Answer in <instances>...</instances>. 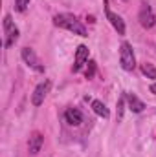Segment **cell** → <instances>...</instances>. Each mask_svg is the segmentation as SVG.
<instances>
[{"mask_svg":"<svg viewBox=\"0 0 156 157\" xmlns=\"http://www.w3.org/2000/svg\"><path fill=\"white\" fill-rule=\"evenodd\" d=\"M105 15H107V20L112 24V28L117 31V35H125V22L119 15L112 13V9L109 7V2H105Z\"/></svg>","mask_w":156,"mask_h":157,"instance_id":"obj_7","label":"cell"},{"mask_svg":"<svg viewBox=\"0 0 156 157\" xmlns=\"http://www.w3.org/2000/svg\"><path fill=\"white\" fill-rule=\"evenodd\" d=\"M50 90H51V80H42L39 86L33 90V93H31V102H33V106H40L42 102H44V99H46V95L50 93Z\"/></svg>","mask_w":156,"mask_h":157,"instance_id":"obj_6","label":"cell"},{"mask_svg":"<svg viewBox=\"0 0 156 157\" xmlns=\"http://www.w3.org/2000/svg\"><path fill=\"white\" fill-rule=\"evenodd\" d=\"M30 2L31 0H15V11H18V13L26 11V7L30 6Z\"/></svg>","mask_w":156,"mask_h":157,"instance_id":"obj_15","label":"cell"},{"mask_svg":"<svg viewBox=\"0 0 156 157\" xmlns=\"http://www.w3.org/2000/svg\"><path fill=\"white\" fill-rule=\"evenodd\" d=\"M53 24L61 29H66L74 35H79V37H88V31L84 28V24L77 20V17L70 15V13H59L53 17Z\"/></svg>","mask_w":156,"mask_h":157,"instance_id":"obj_1","label":"cell"},{"mask_svg":"<svg viewBox=\"0 0 156 157\" xmlns=\"http://www.w3.org/2000/svg\"><path fill=\"white\" fill-rule=\"evenodd\" d=\"M138 20H140V24H142L145 29H151V28L156 26V15H154V11H153V7H151L147 2H142V4H140Z\"/></svg>","mask_w":156,"mask_h":157,"instance_id":"obj_4","label":"cell"},{"mask_svg":"<svg viewBox=\"0 0 156 157\" xmlns=\"http://www.w3.org/2000/svg\"><path fill=\"white\" fill-rule=\"evenodd\" d=\"M42 144H44V135H42L40 132H33V133L30 135V141H28V150H30V154H31V155H37L40 152V148H42Z\"/></svg>","mask_w":156,"mask_h":157,"instance_id":"obj_9","label":"cell"},{"mask_svg":"<svg viewBox=\"0 0 156 157\" xmlns=\"http://www.w3.org/2000/svg\"><path fill=\"white\" fill-rule=\"evenodd\" d=\"M125 95L123 97H119V101H117V119H121L123 117V106H125Z\"/></svg>","mask_w":156,"mask_h":157,"instance_id":"obj_16","label":"cell"},{"mask_svg":"<svg viewBox=\"0 0 156 157\" xmlns=\"http://www.w3.org/2000/svg\"><path fill=\"white\" fill-rule=\"evenodd\" d=\"M149 90H151V93H154V95H156V82H154V84H151V88H149Z\"/></svg>","mask_w":156,"mask_h":157,"instance_id":"obj_17","label":"cell"},{"mask_svg":"<svg viewBox=\"0 0 156 157\" xmlns=\"http://www.w3.org/2000/svg\"><path fill=\"white\" fill-rule=\"evenodd\" d=\"M92 110H94L96 115H99V117H103V119L110 117V112H109V108L105 106L103 101H92Z\"/></svg>","mask_w":156,"mask_h":157,"instance_id":"obj_12","label":"cell"},{"mask_svg":"<svg viewBox=\"0 0 156 157\" xmlns=\"http://www.w3.org/2000/svg\"><path fill=\"white\" fill-rule=\"evenodd\" d=\"M88 55H90L88 46H84V44L77 46V51H76V60H74V66H72V71H74V73L81 71V68L88 62Z\"/></svg>","mask_w":156,"mask_h":157,"instance_id":"obj_8","label":"cell"},{"mask_svg":"<svg viewBox=\"0 0 156 157\" xmlns=\"http://www.w3.org/2000/svg\"><path fill=\"white\" fill-rule=\"evenodd\" d=\"M142 73L147 78H154L156 80V66L151 64V62H143V64H142Z\"/></svg>","mask_w":156,"mask_h":157,"instance_id":"obj_13","label":"cell"},{"mask_svg":"<svg viewBox=\"0 0 156 157\" xmlns=\"http://www.w3.org/2000/svg\"><path fill=\"white\" fill-rule=\"evenodd\" d=\"M119 64L125 71H134L136 68V57H134V51H132V46L129 42H121V48H119Z\"/></svg>","mask_w":156,"mask_h":157,"instance_id":"obj_2","label":"cell"},{"mask_svg":"<svg viewBox=\"0 0 156 157\" xmlns=\"http://www.w3.org/2000/svg\"><path fill=\"white\" fill-rule=\"evenodd\" d=\"M94 75H96V62H94V60H88V62H86L84 77H86V78H94Z\"/></svg>","mask_w":156,"mask_h":157,"instance_id":"obj_14","label":"cell"},{"mask_svg":"<svg viewBox=\"0 0 156 157\" xmlns=\"http://www.w3.org/2000/svg\"><path fill=\"white\" fill-rule=\"evenodd\" d=\"M64 121L70 124V126H79L83 122V113L79 112L77 108H68L64 112Z\"/></svg>","mask_w":156,"mask_h":157,"instance_id":"obj_11","label":"cell"},{"mask_svg":"<svg viewBox=\"0 0 156 157\" xmlns=\"http://www.w3.org/2000/svg\"><path fill=\"white\" fill-rule=\"evenodd\" d=\"M4 35H6V39H4V48H11V46H15V42L18 40L20 31H18V28L15 26L11 15H6V17H4Z\"/></svg>","mask_w":156,"mask_h":157,"instance_id":"obj_3","label":"cell"},{"mask_svg":"<svg viewBox=\"0 0 156 157\" xmlns=\"http://www.w3.org/2000/svg\"><path fill=\"white\" fill-rule=\"evenodd\" d=\"M125 99H127V104H129V110L134 112V113H142L145 110V102L136 95V93H125Z\"/></svg>","mask_w":156,"mask_h":157,"instance_id":"obj_10","label":"cell"},{"mask_svg":"<svg viewBox=\"0 0 156 157\" xmlns=\"http://www.w3.org/2000/svg\"><path fill=\"white\" fill-rule=\"evenodd\" d=\"M20 55H22V60H24L33 71H37V73H44V64L40 62V59L35 55V51H33L31 48H24Z\"/></svg>","mask_w":156,"mask_h":157,"instance_id":"obj_5","label":"cell"}]
</instances>
